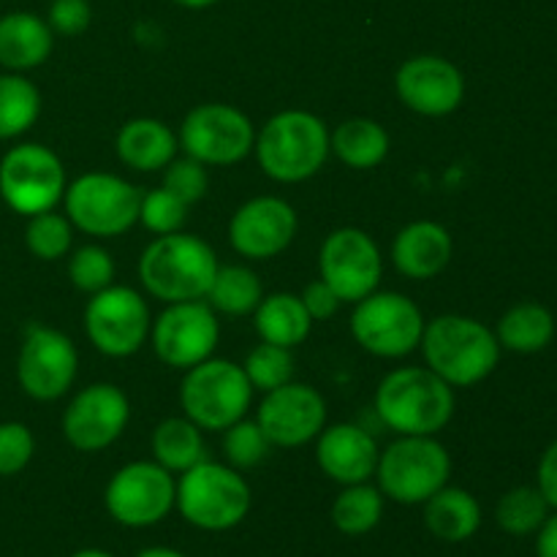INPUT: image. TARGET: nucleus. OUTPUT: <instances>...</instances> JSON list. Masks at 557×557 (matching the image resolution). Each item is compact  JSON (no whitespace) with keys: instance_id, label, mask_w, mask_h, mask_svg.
<instances>
[{"instance_id":"nucleus-37","label":"nucleus","mask_w":557,"mask_h":557,"mask_svg":"<svg viewBox=\"0 0 557 557\" xmlns=\"http://www.w3.org/2000/svg\"><path fill=\"white\" fill-rule=\"evenodd\" d=\"M69 277L79 292L96 294L101 288L112 286L114 281V261L109 250L98 248V245H85L71 253L69 261Z\"/></svg>"},{"instance_id":"nucleus-22","label":"nucleus","mask_w":557,"mask_h":557,"mask_svg":"<svg viewBox=\"0 0 557 557\" xmlns=\"http://www.w3.org/2000/svg\"><path fill=\"white\" fill-rule=\"evenodd\" d=\"M455 243L449 228L435 221H413L395 237L392 261L411 281H430L449 267Z\"/></svg>"},{"instance_id":"nucleus-33","label":"nucleus","mask_w":557,"mask_h":557,"mask_svg":"<svg viewBox=\"0 0 557 557\" xmlns=\"http://www.w3.org/2000/svg\"><path fill=\"white\" fill-rule=\"evenodd\" d=\"M549 517V504L539 487H515L495 506L498 528L509 536H531Z\"/></svg>"},{"instance_id":"nucleus-21","label":"nucleus","mask_w":557,"mask_h":557,"mask_svg":"<svg viewBox=\"0 0 557 557\" xmlns=\"http://www.w3.org/2000/svg\"><path fill=\"white\" fill-rule=\"evenodd\" d=\"M379 444L373 435L359 424H332L319 433L315 444V460L319 468L332 479L343 484H362L370 476H375L379 466Z\"/></svg>"},{"instance_id":"nucleus-29","label":"nucleus","mask_w":557,"mask_h":557,"mask_svg":"<svg viewBox=\"0 0 557 557\" xmlns=\"http://www.w3.org/2000/svg\"><path fill=\"white\" fill-rule=\"evenodd\" d=\"M152 457L169 473H185L196 462L205 460L201 430L185 417L163 419L152 433Z\"/></svg>"},{"instance_id":"nucleus-30","label":"nucleus","mask_w":557,"mask_h":557,"mask_svg":"<svg viewBox=\"0 0 557 557\" xmlns=\"http://www.w3.org/2000/svg\"><path fill=\"white\" fill-rule=\"evenodd\" d=\"M41 114V92L27 76L0 74V141L16 139L36 125Z\"/></svg>"},{"instance_id":"nucleus-45","label":"nucleus","mask_w":557,"mask_h":557,"mask_svg":"<svg viewBox=\"0 0 557 557\" xmlns=\"http://www.w3.org/2000/svg\"><path fill=\"white\" fill-rule=\"evenodd\" d=\"M172 3H177L180 9H190V11H205V9H210V5H215L218 0H172Z\"/></svg>"},{"instance_id":"nucleus-34","label":"nucleus","mask_w":557,"mask_h":557,"mask_svg":"<svg viewBox=\"0 0 557 557\" xmlns=\"http://www.w3.org/2000/svg\"><path fill=\"white\" fill-rule=\"evenodd\" d=\"M71 239H74V232H71V221L60 212H38V215L27 218L25 228V245L36 259L41 261H58L63 259L71 250Z\"/></svg>"},{"instance_id":"nucleus-16","label":"nucleus","mask_w":557,"mask_h":557,"mask_svg":"<svg viewBox=\"0 0 557 557\" xmlns=\"http://www.w3.org/2000/svg\"><path fill=\"white\" fill-rule=\"evenodd\" d=\"M321 277L337 292L343 302L364 299L379 288L381 275H384V259L368 232L354 226L335 228L324 239L319 253Z\"/></svg>"},{"instance_id":"nucleus-18","label":"nucleus","mask_w":557,"mask_h":557,"mask_svg":"<svg viewBox=\"0 0 557 557\" xmlns=\"http://www.w3.org/2000/svg\"><path fill=\"white\" fill-rule=\"evenodd\" d=\"M256 422L264 430L272 446L294 449V446H305L319 438L326 424V403L313 386L288 381V384L267 392L259 413H256Z\"/></svg>"},{"instance_id":"nucleus-24","label":"nucleus","mask_w":557,"mask_h":557,"mask_svg":"<svg viewBox=\"0 0 557 557\" xmlns=\"http://www.w3.org/2000/svg\"><path fill=\"white\" fill-rule=\"evenodd\" d=\"M177 147L180 139L174 136V131L156 117L128 120L114 139L117 158L134 172L166 169L177 156Z\"/></svg>"},{"instance_id":"nucleus-11","label":"nucleus","mask_w":557,"mask_h":557,"mask_svg":"<svg viewBox=\"0 0 557 557\" xmlns=\"http://www.w3.org/2000/svg\"><path fill=\"white\" fill-rule=\"evenodd\" d=\"M180 147L205 166H232L248 158L256 128L245 112L228 103H199L180 125Z\"/></svg>"},{"instance_id":"nucleus-14","label":"nucleus","mask_w":557,"mask_h":557,"mask_svg":"<svg viewBox=\"0 0 557 557\" xmlns=\"http://www.w3.org/2000/svg\"><path fill=\"white\" fill-rule=\"evenodd\" d=\"M79 370V354L69 335L52 326L33 324L16 357V381L38 403H52L71 389Z\"/></svg>"},{"instance_id":"nucleus-10","label":"nucleus","mask_w":557,"mask_h":557,"mask_svg":"<svg viewBox=\"0 0 557 557\" xmlns=\"http://www.w3.org/2000/svg\"><path fill=\"white\" fill-rule=\"evenodd\" d=\"M351 335L373 357L400 359L422 343L424 315L406 294L373 292L354 308Z\"/></svg>"},{"instance_id":"nucleus-43","label":"nucleus","mask_w":557,"mask_h":557,"mask_svg":"<svg viewBox=\"0 0 557 557\" xmlns=\"http://www.w3.org/2000/svg\"><path fill=\"white\" fill-rule=\"evenodd\" d=\"M536 487L542 490V495L547 498L549 509L557 511V441L544 449L542 460H539Z\"/></svg>"},{"instance_id":"nucleus-19","label":"nucleus","mask_w":557,"mask_h":557,"mask_svg":"<svg viewBox=\"0 0 557 557\" xmlns=\"http://www.w3.org/2000/svg\"><path fill=\"white\" fill-rule=\"evenodd\" d=\"M395 90L403 107L422 117H446L466 98V76L451 60L438 54L408 58L395 74Z\"/></svg>"},{"instance_id":"nucleus-42","label":"nucleus","mask_w":557,"mask_h":557,"mask_svg":"<svg viewBox=\"0 0 557 557\" xmlns=\"http://www.w3.org/2000/svg\"><path fill=\"white\" fill-rule=\"evenodd\" d=\"M299 299H302L305 310H308V315L313 321L332 319V315L337 313V308L343 305V299L337 297V292L330 286V283L324 281V277L308 283V286H305V292H302V297H299Z\"/></svg>"},{"instance_id":"nucleus-27","label":"nucleus","mask_w":557,"mask_h":557,"mask_svg":"<svg viewBox=\"0 0 557 557\" xmlns=\"http://www.w3.org/2000/svg\"><path fill=\"white\" fill-rule=\"evenodd\" d=\"M500 348L515 354H539L553 343L555 315L539 302H520L506 310L495 330Z\"/></svg>"},{"instance_id":"nucleus-31","label":"nucleus","mask_w":557,"mask_h":557,"mask_svg":"<svg viewBox=\"0 0 557 557\" xmlns=\"http://www.w3.org/2000/svg\"><path fill=\"white\" fill-rule=\"evenodd\" d=\"M261 297H264V292H261V281L256 277V272L234 264L218 267L205 302L218 313L248 315L259 308Z\"/></svg>"},{"instance_id":"nucleus-47","label":"nucleus","mask_w":557,"mask_h":557,"mask_svg":"<svg viewBox=\"0 0 557 557\" xmlns=\"http://www.w3.org/2000/svg\"><path fill=\"white\" fill-rule=\"evenodd\" d=\"M71 557H112V555L103 553V549H79V553H74Z\"/></svg>"},{"instance_id":"nucleus-20","label":"nucleus","mask_w":557,"mask_h":557,"mask_svg":"<svg viewBox=\"0 0 557 557\" xmlns=\"http://www.w3.org/2000/svg\"><path fill=\"white\" fill-rule=\"evenodd\" d=\"M297 212L286 199L256 196L245 201L228 223V243L250 261H267L281 256L297 237Z\"/></svg>"},{"instance_id":"nucleus-9","label":"nucleus","mask_w":557,"mask_h":557,"mask_svg":"<svg viewBox=\"0 0 557 557\" xmlns=\"http://www.w3.org/2000/svg\"><path fill=\"white\" fill-rule=\"evenodd\" d=\"M65 169L58 152L38 141L11 147L0 161V199L20 215L33 218L63 201Z\"/></svg>"},{"instance_id":"nucleus-1","label":"nucleus","mask_w":557,"mask_h":557,"mask_svg":"<svg viewBox=\"0 0 557 557\" xmlns=\"http://www.w3.org/2000/svg\"><path fill=\"white\" fill-rule=\"evenodd\" d=\"M424 362L451 389H468L495 373L500 362V343L495 332L471 315H438L424 324Z\"/></svg>"},{"instance_id":"nucleus-6","label":"nucleus","mask_w":557,"mask_h":557,"mask_svg":"<svg viewBox=\"0 0 557 557\" xmlns=\"http://www.w3.org/2000/svg\"><path fill=\"white\" fill-rule=\"evenodd\" d=\"M451 457L435 435H400L379 455L375 479L384 498L419 506L449 484Z\"/></svg>"},{"instance_id":"nucleus-36","label":"nucleus","mask_w":557,"mask_h":557,"mask_svg":"<svg viewBox=\"0 0 557 557\" xmlns=\"http://www.w3.org/2000/svg\"><path fill=\"white\" fill-rule=\"evenodd\" d=\"M270 441H267L264 430L259 428V422H248V419H239L237 424H232L228 430H223V451H226V460L232 468H253L270 455Z\"/></svg>"},{"instance_id":"nucleus-5","label":"nucleus","mask_w":557,"mask_h":557,"mask_svg":"<svg viewBox=\"0 0 557 557\" xmlns=\"http://www.w3.org/2000/svg\"><path fill=\"white\" fill-rule=\"evenodd\" d=\"M250 504H253V495L237 468L201 460L180 473L174 506L183 520L199 531H232L248 517Z\"/></svg>"},{"instance_id":"nucleus-46","label":"nucleus","mask_w":557,"mask_h":557,"mask_svg":"<svg viewBox=\"0 0 557 557\" xmlns=\"http://www.w3.org/2000/svg\"><path fill=\"white\" fill-rule=\"evenodd\" d=\"M136 557H185V555L169 547H152V549H145V553H139Z\"/></svg>"},{"instance_id":"nucleus-25","label":"nucleus","mask_w":557,"mask_h":557,"mask_svg":"<svg viewBox=\"0 0 557 557\" xmlns=\"http://www.w3.org/2000/svg\"><path fill=\"white\" fill-rule=\"evenodd\" d=\"M422 506L428 531L446 544L468 542L482 528V506L462 487H449L446 484L433 498L424 500Z\"/></svg>"},{"instance_id":"nucleus-15","label":"nucleus","mask_w":557,"mask_h":557,"mask_svg":"<svg viewBox=\"0 0 557 557\" xmlns=\"http://www.w3.org/2000/svg\"><path fill=\"white\" fill-rule=\"evenodd\" d=\"M152 348L163 364L174 370H190L212 357L221 337L215 310L205 299L172 302L150 326Z\"/></svg>"},{"instance_id":"nucleus-2","label":"nucleus","mask_w":557,"mask_h":557,"mask_svg":"<svg viewBox=\"0 0 557 557\" xmlns=\"http://www.w3.org/2000/svg\"><path fill=\"white\" fill-rule=\"evenodd\" d=\"M218 256L194 234L156 237L139 259V281L150 297L161 302H194L205 299L218 272Z\"/></svg>"},{"instance_id":"nucleus-32","label":"nucleus","mask_w":557,"mask_h":557,"mask_svg":"<svg viewBox=\"0 0 557 557\" xmlns=\"http://www.w3.org/2000/svg\"><path fill=\"white\" fill-rule=\"evenodd\" d=\"M384 517V493L373 484H348L332 504V522L346 536H364Z\"/></svg>"},{"instance_id":"nucleus-12","label":"nucleus","mask_w":557,"mask_h":557,"mask_svg":"<svg viewBox=\"0 0 557 557\" xmlns=\"http://www.w3.org/2000/svg\"><path fill=\"white\" fill-rule=\"evenodd\" d=\"M177 500V482L156 460L128 462L107 484L109 517L125 528H150L166 520Z\"/></svg>"},{"instance_id":"nucleus-17","label":"nucleus","mask_w":557,"mask_h":557,"mask_svg":"<svg viewBox=\"0 0 557 557\" xmlns=\"http://www.w3.org/2000/svg\"><path fill=\"white\" fill-rule=\"evenodd\" d=\"M131 419L128 397L114 384H90L63 411V435L76 451H101L123 435Z\"/></svg>"},{"instance_id":"nucleus-26","label":"nucleus","mask_w":557,"mask_h":557,"mask_svg":"<svg viewBox=\"0 0 557 557\" xmlns=\"http://www.w3.org/2000/svg\"><path fill=\"white\" fill-rule=\"evenodd\" d=\"M253 315L256 332L261 335V341L283 348L302 346L310 335V326H313V319H310L308 310H305L302 299H299L297 294L288 292L261 297Z\"/></svg>"},{"instance_id":"nucleus-41","label":"nucleus","mask_w":557,"mask_h":557,"mask_svg":"<svg viewBox=\"0 0 557 557\" xmlns=\"http://www.w3.org/2000/svg\"><path fill=\"white\" fill-rule=\"evenodd\" d=\"M47 22L54 36H79L92 22L90 0H52Z\"/></svg>"},{"instance_id":"nucleus-35","label":"nucleus","mask_w":557,"mask_h":557,"mask_svg":"<svg viewBox=\"0 0 557 557\" xmlns=\"http://www.w3.org/2000/svg\"><path fill=\"white\" fill-rule=\"evenodd\" d=\"M245 375H248L253 392H272L277 386L294 381V357L292 348L272 346V343L261 341V346H256L253 351L248 354L243 364Z\"/></svg>"},{"instance_id":"nucleus-4","label":"nucleus","mask_w":557,"mask_h":557,"mask_svg":"<svg viewBox=\"0 0 557 557\" xmlns=\"http://www.w3.org/2000/svg\"><path fill=\"white\" fill-rule=\"evenodd\" d=\"M256 158L275 183H305L330 158V131L324 120L305 109H286L267 120L256 134Z\"/></svg>"},{"instance_id":"nucleus-28","label":"nucleus","mask_w":557,"mask_h":557,"mask_svg":"<svg viewBox=\"0 0 557 557\" xmlns=\"http://www.w3.org/2000/svg\"><path fill=\"white\" fill-rule=\"evenodd\" d=\"M330 152L351 169H375L389 152V134L370 117H351L330 134Z\"/></svg>"},{"instance_id":"nucleus-8","label":"nucleus","mask_w":557,"mask_h":557,"mask_svg":"<svg viewBox=\"0 0 557 557\" xmlns=\"http://www.w3.org/2000/svg\"><path fill=\"white\" fill-rule=\"evenodd\" d=\"M71 226L90 237H120L139 221L141 194L117 174L90 172L76 177L63 196Z\"/></svg>"},{"instance_id":"nucleus-40","label":"nucleus","mask_w":557,"mask_h":557,"mask_svg":"<svg viewBox=\"0 0 557 557\" xmlns=\"http://www.w3.org/2000/svg\"><path fill=\"white\" fill-rule=\"evenodd\" d=\"M163 188L190 207L207 196V188H210V174H207L205 163L194 161V158L172 161L166 166V172H163Z\"/></svg>"},{"instance_id":"nucleus-7","label":"nucleus","mask_w":557,"mask_h":557,"mask_svg":"<svg viewBox=\"0 0 557 557\" xmlns=\"http://www.w3.org/2000/svg\"><path fill=\"white\" fill-rule=\"evenodd\" d=\"M253 400V386L239 364L228 359H205L185 370L183 386H180V406L185 419L199 430L223 433L248 413Z\"/></svg>"},{"instance_id":"nucleus-38","label":"nucleus","mask_w":557,"mask_h":557,"mask_svg":"<svg viewBox=\"0 0 557 557\" xmlns=\"http://www.w3.org/2000/svg\"><path fill=\"white\" fill-rule=\"evenodd\" d=\"M139 221L158 237L183 232L185 221H188V205L174 194H169L166 188H156L150 194H141Z\"/></svg>"},{"instance_id":"nucleus-44","label":"nucleus","mask_w":557,"mask_h":557,"mask_svg":"<svg viewBox=\"0 0 557 557\" xmlns=\"http://www.w3.org/2000/svg\"><path fill=\"white\" fill-rule=\"evenodd\" d=\"M536 555L539 557H557V511L544 520V525L536 531Z\"/></svg>"},{"instance_id":"nucleus-39","label":"nucleus","mask_w":557,"mask_h":557,"mask_svg":"<svg viewBox=\"0 0 557 557\" xmlns=\"http://www.w3.org/2000/svg\"><path fill=\"white\" fill-rule=\"evenodd\" d=\"M36 438L22 422H0V476H16L30 466Z\"/></svg>"},{"instance_id":"nucleus-23","label":"nucleus","mask_w":557,"mask_h":557,"mask_svg":"<svg viewBox=\"0 0 557 557\" xmlns=\"http://www.w3.org/2000/svg\"><path fill=\"white\" fill-rule=\"evenodd\" d=\"M54 47V33L47 20L33 11L0 14V65L14 74L38 69L49 60Z\"/></svg>"},{"instance_id":"nucleus-13","label":"nucleus","mask_w":557,"mask_h":557,"mask_svg":"<svg viewBox=\"0 0 557 557\" xmlns=\"http://www.w3.org/2000/svg\"><path fill=\"white\" fill-rule=\"evenodd\" d=\"M150 326L145 297L128 286L101 288L85 308V332L103 357L123 359L136 354L147 343Z\"/></svg>"},{"instance_id":"nucleus-3","label":"nucleus","mask_w":557,"mask_h":557,"mask_svg":"<svg viewBox=\"0 0 557 557\" xmlns=\"http://www.w3.org/2000/svg\"><path fill=\"white\" fill-rule=\"evenodd\" d=\"M375 413L397 435H438L455 417V389L430 368H397L375 389Z\"/></svg>"}]
</instances>
